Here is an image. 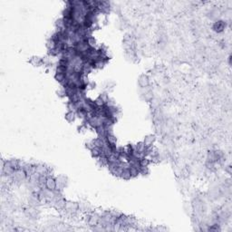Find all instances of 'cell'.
<instances>
[{
  "label": "cell",
  "mask_w": 232,
  "mask_h": 232,
  "mask_svg": "<svg viewBox=\"0 0 232 232\" xmlns=\"http://www.w3.org/2000/svg\"><path fill=\"white\" fill-rule=\"evenodd\" d=\"M56 180V190L62 191L67 184V178L65 175H59L55 177Z\"/></svg>",
  "instance_id": "1"
},
{
  "label": "cell",
  "mask_w": 232,
  "mask_h": 232,
  "mask_svg": "<svg viewBox=\"0 0 232 232\" xmlns=\"http://www.w3.org/2000/svg\"><path fill=\"white\" fill-rule=\"evenodd\" d=\"M138 84L140 88H147L151 85V81H150V77L147 75H141L139 76L138 79Z\"/></svg>",
  "instance_id": "2"
},
{
  "label": "cell",
  "mask_w": 232,
  "mask_h": 232,
  "mask_svg": "<svg viewBox=\"0 0 232 232\" xmlns=\"http://www.w3.org/2000/svg\"><path fill=\"white\" fill-rule=\"evenodd\" d=\"M56 180L55 178L51 175V176H48L46 178V180H45V187L48 190H56Z\"/></svg>",
  "instance_id": "3"
},
{
  "label": "cell",
  "mask_w": 232,
  "mask_h": 232,
  "mask_svg": "<svg viewBox=\"0 0 232 232\" xmlns=\"http://www.w3.org/2000/svg\"><path fill=\"white\" fill-rule=\"evenodd\" d=\"M79 203V211L81 212H84V213H89V212H92L91 211V205L84 201V202H78Z\"/></svg>",
  "instance_id": "4"
},
{
  "label": "cell",
  "mask_w": 232,
  "mask_h": 232,
  "mask_svg": "<svg viewBox=\"0 0 232 232\" xmlns=\"http://www.w3.org/2000/svg\"><path fill=\"white\" fill-rule=\"evenodd\" d=\"M29 63L31 65H33L34 66H42L44 65V62H43V58L42 57H39V56H33L30 60H29Z\"/></svg>",
  "instance_id": "5"
},
{
  "label": "cell",
  "mask_w": 232,
  "mask_h": 232,
  "mask_svg": "<svg viewBox=\"0 0 232 232\" xmlns=\"http://www.w3.org/2000/svg\"><path fill=\"white\" fill-rule=\"evenodd\" d=\"M155 141H156V136L154 134H149V135L145 136L143 140V143L146 146H153V143Z\"/></svg>",
  "instance_id": "6"
},
{
  "label": "cell",
  "mask_w": 232,
  "mask_h": 232,
  "mask_svg": "<svg viewBox=\"0 0 232 232\" xmlns=\"http://www.w3.org/2000/svg\"><path fill=\"white\" fill-rule=\"evenodd\" d=\"M121 178L124 179V180H130L131 179V172H130V168H129V165L123 168V172H121Z\"/></svg>",
  "instance_id": "7"
},
{
  "label": "cell",
  "mask_w": 232,
  "mask_h": 232,
  "mask_svg": "<svg viewBox=\"0 0 232 232\" xmlns=\"http://www.w3.org/2000/svg\"><path fill=\"white\" fill-rule=\"evenodd\" d=\"M96 160H97V163H98V165H99L100 167H107L108 162H109L107 156L102 155V156H100L99 158H97Z\"/></svg>",
  "instance_id": "8"
},
{
  "label": "cell",
  "mask_w": 232,
  "mask_h": 232,
  "mask_svg": "<svg viewBox=\"0 0 232 232\" xmlns=\"http://www.w3.org/2000/svg\"><path fill=\"white\" fill-rule=\"evenodd\" d=\"M55 79L62 85L66 81V74H62V73H55Z\"/></svg>",
  "instance_id": "9"
},
{
  "label": "cell",
  "mask_w": 232,
  "mask_h": 232,
  "mask_svg": "<svg viewBox=\"0 0 232 232\" xmlns=\"http://www.w3.org/2000/svg\"><path fill=\"white\" fill-rule=\"evenodd\" d=\"M90 152H91L92 156L93 158H95V159H97V158H99L100 156L103 155V150H102L101 147H93Z\"/></svg>",
  "instance_id": "10"
},
{
  "label": "cell",
  "mask_w": 232,
  "mask_h": 232,
  "mask_svg": "<svg viewBox=\"0 0 232 232\" xmlns=\"http://www.w3.org/2000/svg\"><path fill=\"white\" fill-rule=\"evenodd\" d=\"M76 117H77L76 116V113L71 112V111H67V113L65 115V120L68 121V123H73V121H75Z\"/></svg>",
  "instance_id": "11"
},
{
  "label": "cell",
  "mask_w": 232,
  "mask_h": 232,
  "mask_svg": "<svg viewBox=\"0 0 232 232\" xmlns=\"http://www.w3.org/2000/svg\"><path fill=\"white\" fill-rule=\"evenodd\" d=\"M224 27H225V24L223 23V21H217L213 25V29L216 32H221L224 29Z\"/></svg>",
  "instance_id": "12"
},
{
  "label": "cell",
  "mask_w": 232,
  "mask_h": 232,
  "mask_svg": "<svg viewBox=\"0 0 232 232\" xmlns=\"http://www.w3.org/2000/svg\"><path fill=\"white\" fill-rule=\"evenodd\" d=\"M106 138H107L108 144H110V145H116L117 138L115 137V135L113 133H109Z\"/></svg>",
  "instance_id": "13"
},
{
  "label": "cell",
  "mask_w": 232,
  "mask_h": 232,
  "mask_svg": "<svg viewBox=\"0 0 232 232\" xmlns=\"http://www.w3.org/2000/svg\"><path fill=\"white\" fill-rule=\"evenodd\" d=\"M130 168V172H131V178H136L138 177L140 174V168H136V167H131L129 166Z\"/></svg>",
  "instance_id": "14"
},
{
  "label": "cell",
  "mask_w": 232,
  "mask_h": 232,
  "mask_svg": "<svg viewBox=\"0 0 232 232\" xmlns=\"http://www.w3.org/2000/svg\"><path fill=\"white\" fill-rule=\"evenodd\" d=\"M150 173V169L147 166H141L140 167V174L142 176L148 175Z\"/></svg>",
  "instance_id": "15"
},
{
  "label": "cell",
  "mask_w": 232,
  "mask_h": 232,
  "mask_svg": "<svg viewBox=\"0 0 232 232\" xmlns=\"http://www.w3.org/2000/svg\"><path fill=\"white\" fill-rule=\"evenodd\" d=\"M85 41H86V43L88 44V45L90 47H94L95 46V44H96V40L95 38L93 37V36H89V37H87L86 39H85Z\"/></svg>",
  "instance_id": "16"
},
{
  "label": "cell",
  "mask_w": 232,
  "mask_h": 232,
  "mask_svg": "<svg viewBox=\"0 0 232 232\" xmlns=\"http://www.w3.org/2000/svg\"><path fill=\"white\" fill-rule=\"evenodd\" d=\"M99 97H100V98H101L105 103H107V102H108L109 99H110L109 94H108L107 93H101V94L99 95Z\"/></svg>",
  "instance_id": "17"
},
{
  "label": "cell",
  "mask_w": 232,
  "mask_h": 232,
  "mask_svg": "<svg viewBox=\"0 0 232 232\" xmlns=\"http://www.w3.org/2000/svg\"><path fill=\"white\" fill-rule=\"evenodd\" d=\"M57 95L61 98H64V97H66V93H65V90L64 87H62L60 90L57 91Z\"/></svg>",
  "instance_id": "18"
},
{
  "label": "cell",
  "mask_w": 232,
  "mask_h": 232,
  "mask_svg": "<svg viewBox=\"0 0 232 232\" xmlns=\"http://www.w3.org/2000/svg\"><path fill=\"white\" fill-rule=\"evenodd\" d=\"M95 86H96V84H95L94 82L89 81V83H88V87H89V88H94Z\"/></svg>",
  "instance_id": "19"
}]
</instances>
